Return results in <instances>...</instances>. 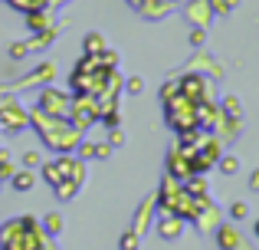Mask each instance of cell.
Here are the masks:
<instances>
[{
  "instance_id": "obj_12",
  "label": "cell",
  "mask_w": 259,
  "mask_h": 250,
  "mask_svg": "<svg viewBox=\"0 0 259 250\" xmlns=\"http://www.w3.org/2000/svg\"><path fill=\"white\" fill-rule=\"evenodd\" d=\"M26 23H30L33 33H43V30H50V26H53V13L46 10V7H36V10L26 13Z\"/></svg>"
},
{
  "instance_id": "obj_7",
  "label": "cell",
  "mask_w": 259,
  "mask_h": 250,
  "mask_svg": "<svg viewBox=\"0 0 259 250\" xmlns=\"http://www.w3.org/2000/svg\"><path fill=\"white\" fill-rule=\"evenodd\" d=\"M184 13H187V20L194 26H207L210 17H213V10H210V0H187L184 4Z\"/></svg>"
},
{
  "instance_id": "obj_21",
  "label": "cell",
  "mask_w": 259,
  "mask_h": 250,
  "mask_svg": "<svg viewBox=\"0 0 259 250\" xmlns=\"http://www.w3.org/2000/svg\"><path fill=\"white\" fill-rule=\"evenodd\" d=\"M236 4H240V0H210V10H213V13H220V17H223V13H230Z\"/></svg>"
},
{
  "instance_id": "obj_22",
  "label": "cell",
  "mask_w": 259,
  "mask_h": 250,
  "mask_svg": "<svg viewBox=\"0 0 259 250\" xmlns=\"http://www.w3.org/2000/svg\"><path fill=\"white\" fill-rule=\"evenodd\" d=\"M138 237H141V234H125V237H121V250H138Z\"/></svg>"
},
{
  "instance_id": "obj_27",
  "label": "cell",
  "mask_w": 259,
  "mask_h": 250,
  "mask_svg": "<svg viewBox=\"0 0 259 250\" xmlns=\"http://www.w3.org/2000/svg\"><path fill=\"white\" fill-rule=\"evenodd\" d=\"M23 165H26V168H36V165H43V161H39V155H36V152H30V155L23 158Z\"/></svg>"
},
{
  "instance_id": "obj_4",
  "label": "cell",
  "mask_w": 259,
  "mask_h": 250,
  "mask_svg": "<svg viewBox=\"0 0 259 250\" xmlns=\"http://www.w3.org/2000/svg\"><path fill=\"white\" fill-rule=\"evenodd\" d=\"M164 109H167V122H171V128H177V132L200 128V125H197V105L187 102L184 96H174L171 102H164Z\"/></svg>"
},
{
  "instance_id": "obj_6",
  "label": "cell",
  "mask_w": 259,
  "mask_h": 250,
  "mask_svg": "<svg viewBox=\"0 0 259 250\" xmlns=\"http://www.w3.org/2000/svg\"><path fill=\"white\" fill-rule=\"evenodd\" d=\"M167 174L177 181H187L190 174H194V161H190L187 152H181V148H174L171 155H167Z\"/></svg>"
},
{
  "instance_id": "obj_28",
  "label": "cell",
  "mask_w": 259,
  "mask_h": 250,
  "mask_svg": "<svg viewBox=\"0 0 259 250\" xmlns=\"http://www.w3.org/2000/svg\"><path fill=\"white\" fill-rule=\"evenodd\" d=\"M249 191H259V168L249 174Z\"/></svg>"
},
{
  "instance_id": "obj_23",
  "label": "cell",
  "mask_w": 259,
  "mask_h": 250,
  "mask_svg": "<svg viewBox=\"0 0 259 250\" xmlns=\"http://www.w3.org/2000/svg\"><path fill=\"white\" fill-rule=\"evenodd\" d=\"M246 204H243V201H236V204L233 207H230V218H233V221H243V218H246Z\"/></svg>"
},
{
  "instance_id": "obj_1",
  "label": "cell",
  "mask_w": 259,
  "mask_h": 250,
  "mask_svg": "<svg viewBox=\"0 0 259 250\" xmlns=\"http://www.w3.org/2000/svg\"><path fill=\"white\" fill-rule=\"evenodd\" d=\"M30 125L39 132V138L46 141L50 148H56L59 155H69L76 152V145L82 141V132L69 122V119H59V116H46V112L33 109L30 112Z\"/></svg>"
},
{
  "instance_id": "obj_24",
  "label": "cell",
  "mask_w": 259,
  "mask_h": 250,
  "mask_svg": "<svg viewBox=\"0 0 259 250\" xmlns=\"http://www.w3.org/2000/svg\"><path fill=\"white\" fill-rule=\"evenodd\" d=\"M125 89H128V92H132V96H138V92H141V89H145V83H141V79H138V76H132V79H128V83H125Z\"/></svg>"
},
{
  "instance_id": "obj_31",
  "label": "cell",
  "mask_w": 259,
  "mask_h": 250,
  "mask_svg": "<svg viewBox=\"0 0 259 250\" xmlns=\"http://www.w3.org/2000/svg\"><path fill=\"white\" fill-rule=\"evenodd\" d=\"M184 4H187V0H184Z\"/></svg>"
},
{
  "instance_id": "obj_15",
  "label": "cell",
  "mask_w": 259,
  "mask_h": 250,
  "mask_svg": "<svg viewBox=\"0 0 259 250\" xmlns=\"http://www.w3.org/2000/svg\"><path fill=\"white\" fill-rule=\"evenodd\" d=\"M85 56H99L102 50H108L105 46V37H102V33H85Z\"/></svg>"
},
{
  "instance_id": "obj_30",
  "label": "cell",
  "mask_w": 259,
  "mask_h": 250,
  "mask_svg": "<svg viewBox=\"0 0 259 250\" xmlns=\"http://www.w3.org/2000/svg\"><path fill=\"white\" fill-rule=\"evenodd\" d=\"M0 188H4V181H0Z\"/></svg>"
},
{
  "instance_id": "obj_19",
  "label": "cell",
  "mask_w": 259,
  "mask_h": 250,
  "mask_svg": "<svg viewBox=\"0 0 259 250\" xmlns=\"http://www.w3.org/2000/svg\"><path fill=\"white\" fill-rule=\"evenodd\" d=\"M79 188H82V185H76V181H66V185H59V188H53V191H56V198H59V201H69V198H72V194H76V191H79Z\"/></svg>"
},
{
  "instance_id": "obj_8",
  "label": "cell",
  "mask_w": 259,
  "mask_h": 250,
  "mask_svg": "<svg viewBox=\"0 0 259 250\" xmlns=\"http://www.w3.org/2000/svg\"><path fill=\"white\" fill-rule=\"evenodd\" d=\"M53 76H56V66H53V63H39L30 76L17 79V89H23V86H39V83H53Z\"/></svg>"
},
{
  "instance_id": "obj_3",
  "label": "cell",
  "mask_w": 259,
  "mask_h": 250,
  "mask_svg": "<svg viewBox=\"0 0 259 250\" xmlns=\"http://www.w3.org/2000/svg\"><path fill=\"white\" fill-rule=\"evenodd\" d=\"M26 125H30V112L23 109V102H20L17 96L0 99V128H4L7 135H17V132H23Z\"/></svg>"
},
{
  "instance_id": "obj_20",
  "label": "cell",
  "mask_w": 259,
  "mask_h": 250,
  "mask_svg": "<svg viewBox=\"0 0 259 250\" xmlns=\"http://www.w3.org/2000/svg\"><path fill=\"white\" fill-rule=\"evenodd\" d=\"M13 171H17V165H13V161L7 158L4 152H0V181H10V178H13Z\"/></svg>"
},
{
  "instance_id": "obj_29",
  "label": "cell",
  "mask_w": 259,
  "mask_h": 250,
  "mask_svg": "<svg viewBox=\"0 0 259 250\" xmlns=\"http://www.w3.org/2000/svg\"><path fill=\"white\" fill-rule=\"evenodd\" d=\"M253 234H256V237H259V221H256V224H253Z\"/></svg>"
},
{
  "instance_id": "obj_16",
  "label": "cell",
  "mask_w": 259,
  "mask_h": 250,
  "mask_svg": "<svg viewBox=\"0 0 259 250\" xmlns=\"http://www.w3.org/2000/svg\"><path fill=\"white\" fill-rule=\"evenodd\" d=\"M39 224H43V227H39V231H43L46 237H56V234L63 231V218H59V214H46V218L39 221Z\"/></svg>"
},
{
  "instance_id": "obj_13",
  "label": "cell",
  "mask_w": 259,
  "mask_h": 250,
  "mask_svg": "<svg viewBox=\"0 0 259 250\" xmlns=\"http://www.w3.org/2000/svg\"><path fill=\"white\" fill-rule=\"evenodd\" d=\"M154 204H158V201H154V198H148L145 204H141L138 218H135V227H132L135 234H145V231H148V221H151V211H154Z\"/></svg>"
},
{
  "instance_id": "obj_17",
  "label": "cell",
  "mask_w": 259,
  "mask_h": 250,
  "mask_svg": "<svg viewBox=\"0 0 259 250\" xmlns=\"http://www.w3.org/2000/svg\"><path fill=\"white\" fill-rule=\"evenodd\" d=\"M217 165H220L223 174H236V171H240V158H236V155H220Z\"/></svg>"
},
{
  "instance_id": "obj_5",
  "label": "cell",
  "mask_w": 259,
  "mask_h": 250,
  "mask_svg": "<svg viewBox=\"0 0 259 250\" xmlns=\"http://www.w3.org/2000/svg\"><path fill=\"white\" fill-rule=\"evenodd\" d=\"M69 105H72V96H66V92L53 89V86H43V89H39V102H36L39 112L66 119V116H69Z\"/></svg>"
},
{
  "instance_id": "obj_10",
  "label": "cell",
  "mask_w": 259,
  "mask_h": 250,
  "mask_svg": "<svg viewBox=\"0 0 259 250\" xmlns=\"http://www.w3.org/2000/svg\"><path fill=\"white\" fill-rule=\"evenodd\" d=\"M158 234L164 240H177L184 234V218H177V214H164V218H161V224H158Z\"/></svg>"
},
{
  "instance_id": "obj_18",
  "label": "cell",
  "mask_w": 259,
  "mask_h": 250,
  "mask_svg": "<svg viewBox=\"0 0 259 250\" xmlns=\"http://www.w3.org/2000/svg\"><path fill=\"white\" fill-rule=\"evenodd\" d=\"M240 99H236V96H227V99H223V116H230V119H240Z\"/></svg>"
},
{
  "instance_id": "obj_11",
  "label": "cell",
  "mask_w": 259,
  "mask_h": 250,
  "mask_svg": "<svg viewBox=\"0 0 259 250\" xmlns=\"http://www.w3.org/2000/svg\"><path fill=\"white\" fill-rule=\"evenodd\" d=\"M76 155L82 161H89V158H108V145H105V141H89V138H82L76 145Z\"/></svg>"
},
{
  "instance_id": "obj_25",
  "label": "cell",
  "mask_w": 259,
  "mask_h": 250,
  "mask_svg": "<svg viewBox=\"0 0 259 250\" xmlns=\"http://www.w3.org/2000/svg\"><path fill=\"white\" fill-rule=\"evenodd\" d=\"M174 96H177V83H167L164 89H161V99H164V102H171Z\"/></svg>"
},
{
  "instance_id": "obj_26",
  "label": "cell",
  "mask_w": 259,
  "mask_h": 250,
  "mask_svg": "<svg viewBox=\"0 0 259 250\" xmlns=\"http://www.w3.org/2000/svg\"><path fill=\"white\" fill-rule=\"evenodd\" d=\"M203 37H207V33H203V26H194V33H190V43H194V46H203Z\"/></svg>"
},
{
  "instance_id": "obj_14",
  "label": "cell",
  "mask_w": 259,
  "mask_h": 250,
  "mask_svg": "<svg viewBox=\"0 0 259 250\" xmlns=\"http://www.w3.org/2000/svg\"><path fill=\"white\" fill-rule=\"evenodd\" d=\"M10 185H13V191H30V188L36 185V174H33L30 168H23V171H13Z\"/></svg>"
},
{
  "instance_id": "obj_9",
  "label": "cell",
  "mask_w": 259,
  "mask_h": 250,
  "mask_svg": "<svg viewBox=\"0 0 259 250\" xmlns=\"http://www.w3.org/2000/svg\"><path fill=\"white\" fill-rule=\"evenodd\" d=\"M217 244H220V250H246L233 224H217Z\"/></svg>"
},
{
  "instance_id": "obj_2",
  "label": "cell",
  "mask_w": 259,
  "mask_h": 250,
  "mask_svg": "<svg viewBox=\"0 0 259 250\" xmlns=\"http://www.w3.org/2000/svg\"><path fill=\"white\" fill-rule=\"evenodd\" d=\"M39 171H43V178L50 181V188H59V185H66V181L82 185L85 181V161L79 158V155L76 158H72V155H59L56 161H43Z\"/></svg>"
}]
</instances>
